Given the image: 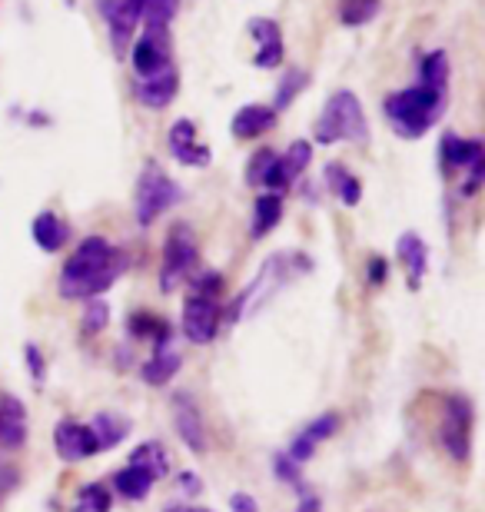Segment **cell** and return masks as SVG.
<instances>
[{
	"label": "cell",
	"mask_w": 485,
	"mask_h": 512,
	"mask_svg": "<svg viewBox=\"0 0 485 512\" xmlns=\"http://www.w3.org/2000/svg\"><path fill=\"white\" fill-rule=\"evenodd\" d=\"M442 446L452 459L459 463H469L472 453V403L466 396H449L446 409H442Z\"/></svg>",
	"instance_id": "obj_7"
},
{
	"label": "cell",
	"mask_w": 485,
	"mask_h": 512,
	"mask_svg": "<svg viewBox=\"0 0 485 512\" xmlns=\"http://www.w3.org/2000/svg\"><path fill=\"white\" fill-rule=\"evenodd\" d=\"M336 429H339V416L336 413H323V416H316L313 423H309L303 433H299L296 439H293V446H290V456L296 466H303V463H309L313 459V453H316V446L319 443H326L329 436H336Z\"/></svg>",
	"instance_id": "obj_16"
},
{
	"label": "cell",
	"mask_w": 485,
	"mask_h": 512,
	"mask_svg": "<svg viewBox=\"0 0 485 512\" xmlns=\"http://www.w3.org/2000/svg\"><path fill=\"white\" fill-rule=\"evenodd\" d=\"M167 512H210V509H203V506H170Z\"/></svg>",
	"instance_id": "obj_44"
},
{
	"label": "cell",
	"mask_w": 485,
	"mask_h": 512,
	"mask_svg": "<svg viewBox=\"0 0 485 512\" xmlns=\"http://www.w3.org/2000/svg\"><path fill=\"white\" fill-rule=\"evenodd\" d=\"M306 84H309V74H306V70H299V67L290 70V74H286V77L280 80V90H276V100H273V110H276V114L290 107L293 100L306 90Z\"/></svg>",
	"instance_id": "obj_33"
},
{
	"label": "cell",
	"mask_w": 485,
	"mask_h": 512,
	"mask_svg": "<svg viewBox=\"0 0 485 512\" xmlns=\"http://www.w3.org/2000/svg\"><path fill=\"white\" fill-rule=\"evenodd\" d=\"M359 143L366 147L369 143V120H366V110L359 104V97L353 90H336L333 97L326 100L323 114L316 120V143Z\"/></svg>",
	"instance_id": "obj_3"
},
{
	"label": "cell",
	"mask_w": 485,
	"mask_h": 512,
	"mask_svg": "<svg viewBox=\"0 0 485 512\" xmlns=\"http://www.w3.org/2000/svg\"><path fill=\"white\" fill-rule=\"evenodd\" d=\"M183 336L196 346H206L216 340V330H220V303L213 296H200L190 293L187 306H183Z\"/></svg>",
	"instance_id": "obj_8"
},
{
	"label": "cell",
	"mask_w": 485,
	"mask_h": 512,
	"mask_svg": "<svg viewBox=\"0 0 485 512\" xmlns=\"http://www.w3.org/2000/svg\"><path fill=\"white\" fill-rule=\"evenodd\" d=\"M482 177H485V157L476 160V163L469 167V180L462 183V193H466V197H476L479 187H482Z\"/></svg>",
	"instance_id": "obj_39"
},
{
	"label": "cell",
	"mask_w": 485,
	"mask_h": 512,
	"mask_svg": "<svg viewBox=\"0 0 485 512\" xmlns=\"http://www.w3.org/2000/svg\"><path fill=\"white\" fill-rule=\"evenodd\" d=\"M54 449H57V456L64 459V463H80V459H90V456L100 453L94 429L80 426V423H70V419H64V423L54 426Z\"/></svg>",
	"instance_id": "obj_11"
},
{
	"label": "cell",
	"mask_w": 485,
	"mask_h": 512,
	"mask_svg": "<svg viewBox=\"0 0 485 512\" xmlns=\"http://www.w3.org/2000/svg\"><path fill=\"white\" fill-rule=\"evenodd\" d=\"M177 90H180L177 67H167V70H160V74H153V77H140L137 84H133V94H137V100L147 110L170 107L173 97H177Z\"/></svg>",
	"instance_id": "obj_14"
},
{
	"label": "cell",
	"mask_w": 485,
	"mask_h": 512,
	"mask_svg": "<svg viewBox=\"0 0 485 512\" xmlns=\"http://www.w3.org/2000/svg\"><path fill=\"white\" fill-rule=\"evenodd\" d=\"M107 323H110V306L103 303V300H87V310H84V333L87 336H97L107 330Z\"/></svg>",
	"instance_id": "obj_36"
},
{
	"label": "cell",
	"mask_w": 485,
	"mask_h": 512,
	"mask_svg": "<svg viewBox=\"0 0 485 512\" xmlns=\"http://www.w3.org/2000/svg\"><path fill=\"white\" fill-rule=\"evenodd\" d=\"M130 466H140V469H147L153 479H163L170 473V456L157 439H150V443H140L130 453Z\"/></svg>",
	"instance_id": "obj_29"
},
{
	"label": "cell",
	"mask_w": 485,
	"mask_h": 512,
	"mask_svg": "<svg viewBox=\"0 0 485 512\" xmlns=\"http://www.w3.org/2000/svg\"><path fill=\"white\" fill-rule=\"evenodd\" d=\"M133 17L143 20V30H167L180 14V0H127Z\"/></svg>",
	"instance_id": "obj_19"
},
{
	"label": "cell",
	"mask_w": 485,
	"mask_h": 512,
	"mask_svg": "<svg viewBox=\"0 0 485 512\" xmlns=\"http://www.w3.org/2000/svg\"><path fill=\"white\" fill-rule=\"evenodd\" d=\"M196 263V240L187 223H173L163 243V266H160V290L173 293L177 286L187 280Z\"/></svg>",
	"instance_id": "obj_6"
},
{
	"label": "cell",
	"mask_w": 485,
	"mask_h": 512,
	"mask_svg": "<svg viewBox=\"0 0 485 512\" xmlns=\"http://www.w3.org/2000/svg\"><path fill=\"white\" fill-rule=\"evenodd\" d=\"M173 426H177L180 439L193 453H206V423L200 416V406L193 403L187 393H173Z\"/></svg>",
	"instance_id": "obj_12"
},
{
	"label": "cell",
	"mask_w": 485,
	"mask_h": 512,
	"mask_svg": "<svg viewBox=\"0 0 485 512\" xmlns=\"http://www.w3.org/2000/svg\"><path fill=\"white\" fill-rule=\"evenodd\" d=\"M276 127V110L273 107H263V104H246L233 114V137L236 140H256L263 137L266 130Z\"/></svg>",
	"instance_id": "obj_17"
},
{
	"label": "cell",
	"mask_w": 485,
	"mask_h": 512,
	"mask_svg": "<svg viewBox=\"0 0 485 512\" xmlns=\"http://www.w3.org/2000/svg\"><path fill=\"white\" fill-rule=\"evenodd\" d=\"M230 506H233V512H260V506H256V499H253V496H246V493H236V496L230 499Z\"/></svg>",
	"instance_id": "obj_41"
},
{
	"label": "cell",
	"mask_w": 485,
	"mask_h": 512,
	"mask_svg": "<svg viewBox=\"0 0 485 512\" xmlns=\"http://www.w3.org/2000/svg\"><path fill=\"white\" fill-rule=\"evenodd\" d=\"M379 4H383V0H339V20H343L346 27H366L376 20Z\"/></svg>",
	"instance_id": "obj_32"
},
{
	"label": "cell",
	"mask_w": 485,
	"mask_h": 512,
	"mask_svg": "<svg viewBox=\"0 0 485 512\" xmlns=\"http://www.w3.org/2000/svg\"><path fill=\"white\" fill-rule=\"evenodd\" d=\"M153 483H157V479L140 466H123L120 473L113 476V489H117L123 499H133V503H137V499H147Z\"/></svg>",
	"instance_id": "obj_27"
},
{
	"label": "cell",
	"mask_w": 485,
	"mask_h": 512,
	"mask_svg": "<svg viewBox=\"0 0 485 512\" xmlns=\"http://www.w3.org/2000/svg\"><path fill=\"white\" fill-rule=\"evenodd\" d=\"M74 512H110V493H107V486L90 483L87 489H80V499H77Z\"/></svg>",
	"instance_id": "obj_35"
},
{
	"label": "cell",
	"mask_w": 485,
	"mask_h": 512,
	"mask_svg": "<svg viewBox=\"0 0 485 512\" xmlns=\"http://www.w3.org/2000/svg\"><path fill=\"white\" fill-rule=\"evenodd\" d=\"M180 486L187 489V493H200V489H203L200 476H193V473H183V476H180Z\"/></svg>",
	"instance_id": "obj_43"
},
{
	"label": "cell",
	"mask_w": 485,
	"mask_h": 512,
	"mask_svg": "<svg viewBox=\"0 0 485 512\" xmlns=\"http://www.w3.org/2000/svg\"><path fill=\"white\" fill-rule=\"evenodd\" d=\"M130 60H133V74H137V80L153 77V74H160V70L173 67L170 34L167 30H143L140 40L130 50Z\"/></svg>",
	"instance_id": "obj_9"
},
{
	"label": "cell",
	"mask_w": 485,
	"mask_h": 512,
	"mask_svg": "<svg viewBox=\"0 0 485 512\" xmlns=\"http://www.w3.org/2000/svg\"><path fill=\"white\" fill-rule=\"evenodd\" d=\"M280 220H283V197L280 193H263L253 210V240H263Z\"/></svg>",
	"instance_id": "obj_30"
},
{
	"label": "cell",
	"mask_w": 485,
	"mask_h": 512,
	"mask_svg": "<svg viewBox=\"0 0 485 512\" xmlns=\"http://www.w3.org/2000/svg\"><path fill=\"white\" fill-rule=\"evenodd\" d=\"M296 512H319V499H316V493H309V489H303V496H299Z\"/></svg>",
	"instance_id": "obj_42"
},
{
	"label": "cell",
	"mask_w": 485,
	"mask_h": 512,
	"mask_svg": "<svg viewBox=\"0 0 485 512\" xmlns=\"http://www.w3.org/2000/svg\"><path fill=\"white\" fill-rule=\"evenodd\" d=\"M396 253H399V263L406 266V273H409V290H419L422 276L429 270V247L422 243L419 233H402L396 243Z\"/></svg>",
	"instance_id": "obj_18"
},
{
	"label": "cell",
	"mask_w": 485,
	"mask_h": 512,
	"mask_svg": "<svg viewBox=\"0 0 485 512\" xmlns=\"http://www.w3.org/2000/svg\"><path fill=\"white\" fill-rule=\"evenodd\" d=\"M24 356H27V370H30V376H34V383H44V376H47L44 353H40L34 343H27L24 346Z\"/></svg>",
	"instance_id": "obj_38"
},
{
	"label": "cell",
	"mask_w": 485,
	"mask_h": 512,
	"mask_svg": "<svg viewBox=\"0 0 485 512\" xmlns=\"http://www.w3.org/2000/svg\"><path fill=\"white\" fill-rule=\"evenodd\" d=\"M442 114H446V94L442 90L416 84L386 97V117L402 140H419Z\"/></svg>",
	"instance_id": "obj_2"
},
{
	"label": "cell",
	"mask_w": 485,
	"mask_h": 512,
	"mask_svg": "<svg viewBox=\"0 0 485 512\" xmlns=\"http://www.w3.org/2000/svg\"><path fill=\"white\" fill-rule=\"evenodd\" d=\"M180 353L173 350V346H157V350L150 353V360L140 366V376H143V383H150V386H167L173 376L180 373Z\"/></svg>",
	"instance_id": "obj_20"
},
{
	"label": "cell",
	"mask_w": 485,
	"mask_h": 512,
	"mask_svg": "<svg viewBox=\"0 0 485 512\" xmlns=\"http://www.w3.org/2000/svg\"><path fill=\"white\" fill-rule=\"evenodd\" d=\"M30 237H34V243L44 253H57L67 243V227L57 213L44 210V213H37L34 223H30Z\"/></svg>",
	"instance_id": "obj_23"
},
{
	"label": "cell",
	"mask_w": 485,
	"mask_h": 512,
	"mask_svg": "<svg viewBox=\"0 0 485 512\" xmlns=\"http://www.w3.org/2000/svg\"><path fill=\"white\" fill-rule=\"evenodd\" d=\"M309 160H313V143H309V140H293L290 150H286L283 157H280V173H283L286 187H290L296 177H303L306 167H309Z\"/></svg>",
	"instance_id": "obj_31"
},
{
	"label": "cell",
	"mask_w": 485,
	"mask_h": 512,
	"mask_svg": "<svg viewBox=\"0 0 485 512\" xmlns=\"http://www.w3.org/2000/svg\"><path fill=\"white\" fill-rule=\"evenodd\" d=\"M94 436H97V446H100V453L103 449H117L123 439L130 436V429L133 423L127 416H120V413H97L94 416Z\"/></svg>",
	"instance_id": "obj_24"
},
{
	"label": "cell",
	"mask_w": 485,
	"mask_h": 512,
	"mask_svg": "<svg viewBox=\"0 0 485 512\" xmlns=\"http://www.w3.org/2000/svg\"><path fill=\"white\" fill-rule=\"evenodd\" d=\"M383 280H386V260L383 256H373V260H369V283L383 286Z\"/></svg>",
	"instance_id": "obj_40"
},
{
	"label": "cell",
	"mask_w": 485,
	"mask_h": 512,
	"mask_svg": "<svg viewBox=\"0 0 485 512\" xmlns=\"http://www.w3.org/2000/svg\"><path fill=\"white\" fill-rule=\"evenodd\" d=\"M180 187L173 183L167 173H163L157 163H147L137 180V203H133V210H137V223L140 227H153L157 223L160 213H167L173 203H180Z\"/></svg>",
	"instance_id": "obj_5"
},
{
	"label": "cell",
	"mask_w": 485,
	"mask_h": 512,
	"mask_svg": "<svg viewBox=\"0 0 485 512\" xmlns=\"http://www.w3.org/2000/svg\"><path fill=\"white\" fill-rule=\"evenodd\" d=\"M170 153H173V160L183 163V167H196V170L210 167V160H213L210 147L196 140L193 120H177V124L170 127Z\"/></svg>",
	"instance_id": "obj_13"
},
{
	"label": "cell",
	"mask_w": 485,
	"mask_h": 512,
	"mask_svg": "<svg viewBox=\"0 0 485 512\" xmlns=\"http://www.w3.org/2000/svg\"><path fill=\"white\" fill-rule=\"evenodd\" d=\"M127 330L130 336H137V340H153V350H157V346H170L173 340L170 323L153 313H133L127 320Z\"/></svg>",
	"instance_id": "obj_26"
},
{
	"label": "cell",
	"mask_w": 485,
	"mask_h": 512,
	"mask_svg": "<svg viewBox=\"0 0 485 512\" xmlns=\"http://www.w3.org/2000/svg\"><path fill=\"white\" fill-rule=\"evenodd\" d=\"M273 466H276V476H280L283 483H290V486H296V489H299V493H303V489H306V486H303V473H299V466L293 463L290 456L280 453V456L273 459Z\"/></svg>",
	"instance_id": "obj_37"
},
{
	"label": "cell",
	"mask_w": 485,
	"mask_h": 512,
	"mask_svg": "<svg viewBox=\"0 0 485 512\" xmlns=\"http://www.w3.org/2000/svg\"><path fill=\"white\" fill-rule=\"evenodd\" d=\"M246 27H250V37L256 40L253 64L260 67V70H276V67H280L283 57H286V40H283L280 24L270 20V17H253Z\"/></svg>",
	"instance_id": "obj_10"
},
{
	"label": "cell",
	"mask_w": 485,
	"mask_h": 512,
	"mask_svg": "<svg viewBox=\"0 0 485 512\" xmlns=\"http://www.w3.org/2000/svg\"><path fill=\"white\" fill-rule=\"evenodd\" d=\"M485 157V147L482 140H469V137H456V133H446L442 137V163L446 167H459V170H469L472 163Z\"/></svg>",
	"instance_id": "obj_22"
},
{
	"label": "cell",
	"mask_w": 485,
	"mask_h": 512,
	"mask_svg": "<svg viewBox=\"0 0 485 512\" xmlns=\"http://www.w3.org/2000/svg\"><path fill=\"white\" fill-rule=\"evenodd\" d=\"M323 177H326V187L336 193L343 207H356V203L363 200V183H359L353 173L343 167V163H329Z\"/></svg>",
	"instance_id": "obj_25"
},
{
	"label": "cell",
	"mask_w": 485,
	"mask_h": 512,
	"mask_svg": "<svg viewBox=\"0 0 485 512\" xmlns=\"http://www.w3.org/2000/svg\"><path fill=\"white\" fill-rule=\"evenodd\" d=\"M276 160H280V153L273 150H256L250 167H246V183L250 187H266V180H270V173L276 167Z\"/></svg>",
	"instance_id": "obj_34"
},
{
	"label": "cell",
	"mask_w": 485,
	"mask_h": 512,
	"mask_svg": "<svg viewBox=\"0 0 485 512\" xmlns=\"http://www.w3.org/2000/svg\"><path fill=\"white\" fill-rule=\"evenodd\" d=\"M27 436V409L20 399L14 396H4V403H0V443L17 449L24 443Z\"/></svg>",
	"instance_id": "obj_21"
},
{
	"label": "cell",
	"mask_w": 485,
	"mask_h": 512,
	"mask_svg": "<svg viewBox=\"0 0 485 512\" xmlns=\"http://www.w3.org/2000/svg\"><path fill=\"white\" fill-rule=\"evenodd\" d=\"M296 273V263L290 260L286 253H276L270 256L263 266H260V273H256V280L246 286V290L240 293V300L233 303V320H246V316H256L263 310L266 303L273 300L276 293L283 290L286 280Z\"/></svg>",
	"instance_id": "obj_4"
},
{
	"label": "cell",
	"mask_w": 485,
	"mask_h": 512,
	"mask_svg": "<svg viewBox=\"0 0 485 512\" xmlns=\"http://www.w3.org/2000/svg\"><path fill=\"white\" fill-rule=\"evenodd\" d=\"M123 270H127V256L113 250L103 237H87L60 273V296L64 300H94L120 280Z\"/></svg>",
	"instance_id": "obj_1"
},
{
	"label": "cell",
	"mask_w": 485,
	"mask_h": 512,
	"mask_svg": "<svg viewBox=\"0 0 485 512\" xmlns=\"http://www.w3.org/2000/svg\"><path fill=\"white\" fill-rule=\"evenodd\" d=\"M419 84L446 94V87H449V54L446 50H429V54L419 60Z\"/></svg>",
	"instance_id": "obj_28"
},
{
	"label": "cell",
	"mask_w": 485,
	"mask_h": 512,
	"mask_svg": "<svg viewBox=\"0 0 485 512\" xmlns=\"http://www.w3.org/2000/svg\"><path fill=\"white\" fill-rule=\"evenodd\" d=\"M103 17H107V27H110V47H113V57H127V50L133 44V30H137L140 20L133 17V10L127 7V0H103L100 4Z\"/></svg>",
	"instance_id": "obj_15"
}]
</instances>
